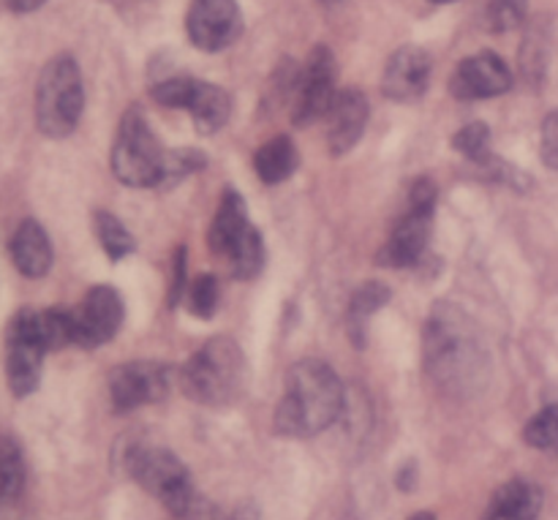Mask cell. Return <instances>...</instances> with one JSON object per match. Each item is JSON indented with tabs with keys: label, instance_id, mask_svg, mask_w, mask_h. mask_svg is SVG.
I'll return each instance as SVG.
<instances>
[{
	"label": "cell",
	"instance_id": "1",
	"mask_svg": "<svg viewBox=\"0 0 558 520\" xmlns=\"http://www.w3.org/2000/svg\"><path fill=\"white\" fill-rule=\"evenodd\" d=\"M423 358L430 379L450 396H474L488 382V352L477 325L458 305L439 303L423 330Z\"/></svg>",
	"mask_w": 558,
	"mask_h": 520
},
{
	"label": "cell",
	"instance_id": "2",
	"mask_svg": "<svg viewBox=\"0 0 558 520\" xmlns=\"http://www.w3.org/2000/svg\"><path fill=\"white\" fill-rule=\"evenodd\" d=\"M343 385L322 360H300L289 368L276 407V431L283 436H316L343 412Z\"/></svg>",
	"mask_w": 558,
	"mask_h": 520
},
{
	"label": "cell",
	"instance_id": "3",
	"mask_svg": "<svg viewBox=\"0 0 558 520\" xmlns=\"http://www.w3.org/2000/svg\"><path fill=\"white\" fill-rule=\"evenodd\" d=\"M248 363L238 341L218 336L207 341L180 371V387L185 396L205 407H227L245 390Z\"/></svg>",
	"mask_w": 558,
	"mask_h": 520
},
{
	"label": "cell",
	"instance_id": "4",
	"mask_svg": "<svg viewBox=\"0 0 558 520\" xmlns=\"http://www.w3.org/2000/svg\"><path fill=\"white\" fill-rule=\"evenodd\" d=\"M85 109L80 65L71 55H58L44 65L36 85V125L49 140H65L80 125Z\"/></svg>",
	"mask_w": 558,
	"mask_h": 520
},
{
	"label": "cell",
	"instance_id": "5",
	"mask_svg": "<svg viewBox=\"0 0 558 520\" xmlns=\"http://www.w3.org/2000/svg\"><path fill=\"white\" fill-rule=\"evenodd\" d=\"M129 474L174 518L189 520L202 510L194 480L174 452L161 447H140L129 456Z\"/></svg>",
	"mask_w": 558,
	"mask_h": 520
},
{
	"label": "cell",
	"instance_id": "6",
	"mask_svg": "<svg viewBox=\"0 0 558 520\" xmlns=\"http://www.w3.org/2000/svg\"><path fill=\"white\" fill-rule=\"evenodd\" d=\"M167 150L153 134L140 107H131L120 120L118 136L112 145L114 178L131 189H156L163 180Z\"/></svg>",
	"mask_w": 558,
	"mask_h": 520
},
{
	"label": "cell",
	"instance_id": "7",
	"mask_svg": "<svg viewBox=\"0 0 558 520\" xmlns=\"http://www.w3.org/2000/svg\"><path fill=\"white\" fill-rule=\"evenodd\" d=\"M47 347L38 330V311L22 309L5 327V379L16 398L36 392Z\"/></svg>",
	"mask_w": 558,
	"mask_h": 520
},
{
	"label": "cell",
	"instance_id": "8",
	"mask_svg": "<svg viewBox=\"0 0 558 520\" xmlns=\"http://www.w3.org/2000/svg\"><path fill=\"white\" fill-rule=\"evenodd\" d=\"M436 210V185L428 178L417 180L409 194V210L392 229L390 240L379 251V265L385 267H409L423 256L428 245L430 223Z\"/></svg>",
	"mask_w": 558,
	"mask_h": 520
},
{
	"label": "cell",
	"instance_id": "9",
	"mask_svg": "<svg viewBox=\"0 0 558 520\" xmlns=\"http://www.w3.org/2000/svg\"><path fill=\"white\" fill-rule=\"evenodd\" d=\"M336 58L325 44L308 55L303 69H298L292 85V120L294 125H311L327 118L336 98Z\"/></svg>",
	"mask_w": 558,
	"mask_h": 520
},
{
	"label": "cell",
	"instance_id": "10",
	"mask_svg": "<svg viewBox=\"0 0 558 520\" xmlns=\"http://www.w3.org/2000/svg\"><path fill=\"white\" fill-rule=\"evenodd\" d=\"M172 387V371L169 365L156 363V360H136V363L118 365L109 379V396L118 412H131V409L158 403L167 398Z\"/></svg>",
	"mask_w": 558,
	"mask_h": 520
},
{
	"label": "cell",
	"instance_id": "11",
	"mask_svg": "<svg viewBox=\"0 0 558 520\" xmlns=\"http://www.w3.org/2000/svg\"><path fill=\"white\" fill-rule=\"evenodd\" d=\"M185 31L202 52H221L243 33V14L238 0H191Z\"/></svg>",
	"mask_w": 558,
	"mask_h": 520
},
{
	"label": "cell",
	"instance_id": "12",
	"mask_svg": "<svg viewBox=\"0 0 558 520\" xmlns=\"http://www.w3.org/2000/svg\"><path fill=\"white\" fill-rule=\"evenodd\" d=\"M120 325H123V300H120V294L107 283L87 289L80 309L74 311L76 347H101V343L112 341L118 336Z\"/></svg>",
	"mask_w": 558,
	"mask_h": 520
},
{
	"label": "cell",
	"instance_id": "13",
	"mask_svg": "<svg viewBox=\"0 0 558 520\" xmlns=\"http://www.w3.org/2000/svg\"><path fill=\"white\" fill-rule=\"evenodd\" d=\"M512 87V71L496 52H477L463 58L450 76V93L461 101H483L501 96Z\"/></svg>",
	"mask_w": 558,
	"mask_h": 520
},
{
	"label": "cell",
	"instance_id": "14",
	"mask_svg": "<svg viewBox=\"0 0 558 520\" xmlns=\"http://www.w3.org/2000/svg\"><path fill=\"white\" fill-rule=\"evenodd\" d=\"M430 69H434L430 55L423 47L407 44V47L396 49L390 60H387L385 76H381V90H385L387 98L398 104L417 101L428 90Z\"/></svg>",
	"mask_w": 558,
	"mask_h": 520
},
{
	"label": "cell",
	"instance_id": "15",
	"mask_svg": "<svg viewBox=\"0 0 558 520\" xmlns=\"http://www.w3.org/2000/svg\"><path fill=\"white\" fill-rule=\"evenodd\" d=\"M368 118V98L360 87H343L336 93L330 112H327V145H330L332 156H343L357 145Z\"/></svg>",
	"mask_w": 558,
	"mask_h": 520
},
{
	"label": "cell",
	"instance_id": "16",
	"mask_svg": "<svg viewBox=\"0 0 558 520\" xmlns=\"http://www.w3.org/2000/svg\"><path fill=\"white\" fill-rule=\"evenodd\" d=\"M180 109L191 114L199 134H218L227 125L229 114H232V98L223 87L189 76L183 107Z\"/></svg>",
	"mask_w": 558,
	"mask_h": 520
},
{
	"label": "cell",
	"instance_id": "17",
	"mask_svg": "<svg viewBox=\"0 0 558 520\" xmlns=\"http://www.w3.org/2000/svg\"><path fill=\"white\" fill-rule=\"evenodd\" d=\"M11 262L16 270L25 278H41L47 276L52 267V243H49L47 232L38 221L25 218L11 234Z\"/></svg>",
	"mask_w": 558,
	"mask_h": 520
},
{
	"label": "cell",
	"instance_id": "18",
	"mask_svg": "<svg viewBox=\"0 0 558 520\" xmlns=\"http://www.w3.org/2000/svg\"><path fill=\"white\" fill-rule=\"evenodd\" d=\"M248 227L251 221H248V207H245V199L238 194V191L227 189L223 191V199L221 205H218L216 216H213L210 234H207L210 251H216V254L221 256H229Z\"/></svg>",
	"mask_w": 558,
	"mask_h": 520
},
{
	"label": "cell",
	"instance_id": "19",
	"mask_svg": "<svg viewBox=\"0 0 558 520\" xmlns=\"http://www.w3.org/2000/svg\"><path fill=\"white\" fill-rule=\"evenodd\" d=\"M543 510V494L529 480H510L490 499L483 520H537Z\"/></svg>",
	"mask_w": 558,
	"mask_h": 520
},
{
	"label": "cell",
	"instance_id": "20",
	"mask_svg": "<svg viewBox=\"0 0 558 520\" xmlns=\"http://www.w3.org/2000/svg\"><path fill=\"white\" fill-rule=\"evenodd\" d=\"M300 156H298V147L289 136H272L270 142L259 147L254 153V169L259 174L262 183L267 185H278L283 180H289L298 169Z\"/></svg>",
	"mask_w": 558,
	"mask_h": 520
},
{
	"label": "cell",
	"instance_id": "21",
	"mask_svg": "<svg viewBox=\"0 0 558 520\" xmlns=\"http://www.w3.org/2000/svg\"><path fill=\"white\" fill-rule=\"evenodd\" d=\"M390 300V289L379 281H368L354 292L352 305H349V316H347V327L349 336L357 347H363L365 341V325H368L371 316L381 309V305Z\"/></svg>",
	"mask_w": 558,
	"mask_h": 520
},
{
	"label": "cell",
	"instance_id": "22",
	"mask_svg": "<svg viewBox=\"0 0 558 520\" xmlns=\"http://www.w3.org/2000/svg\"><path fill=\"white\" fill-rule=\"evenodd\" d=\"M25 488V458L11 436H0V501H14Z\"/></svg>",
	"mask_w": 558,
	"mask_h": 520
},
{
	"label": "cell",
	"instance_id": "23",
	"mask_svg": "<svg viewBox=\"0 0 558 520\" xmlns=\"http://www.w3.org/2000/svg\"><path fill=\"white\" fill-rule=\"evenodd\" d=\"M227 259L232 262L234 276L243 278V281L259 276L262 267H265V240H262L259 229H245V234L238 240V245H234Z\"/></svg>",
	"mask_w": 558,
	"mask_h": 520
},
{
	"label": "cell",
	"instance_id": "24",
	"mask_svg": "<svg viewBox=\"0 0 558 520\" xmlns=\"http://www.w3.org/2000/svg\"><path fill=\"white\" fill-rule=\"evenodd\" d=\"M93 229H96L98 243H101V249L107 251V256L112 262H120L123 256H129L134 251V238H131L129 229L112 213H96Z\"/></svg>",
	"mask_w": 558,
	"mask_h": 520
},
{
	"label": "cell",
	"instance_id": "25",
	"mask_svg": "<svg viewBox=\"0 0 558 520\" xmlns=\"http://www.w3.org/2000/svg\"><path fill=\"white\" fill-rule=\"evenodd\" d=\"M38 330H41L47 352L71 347V343H76L74 311H63V309L38 311Z\"/></svg>",
	"mask_w": 558,
	"mask_h": 520
},
{
	"label": "cell",
	"instance_id": "26",
	"mask_svg": "<svg viewBox=\"0 0 558 520\" xmlns=\"http://www.w3.org/2000/svg\"><path fill=\"white\" fill-rule=\"evenodd\" d=\"M523 439L534 450H556L558 447V403L534 414L523 428Z\"/></svg>",
	"mask_w": 558,
	"mask_h": 520
},
{
	"label": "cell",
	"instance_id": "27",
	"mask_svg": "<svg viewBox=\"0 0 558 520\" xmlns=\"http://www.w3.org/2000/svg\"><path fill=\"white\" fill-rule=\"evenodd\" d=\"M452 147H456L461 156H466L469 161L485 164L490 161V129L485 123H469L452 136Z\"/></svg>",
	"mask_w": 558,
	"mask_h": 520
},
{
	"label": "cell",
	"instance_id": "28",
	"mask_svg": "<svg viewBox=\"0 0 558 520\" xmlns=\"http://www.w3.org/2000/svg\"><path fill=\"white\" fill-rule=\"evenodd\" d=\"M529 0H488L485 9V20L494 33L515 31L523 20H526Z\"/></svg>",
	"mask_w": 558,
	"mask_h": 520
},
{
	"label": "cell",
	"instance_id": "29",
	"mask_svg": "<svg viewBox=\"0 0 558 520\" xmlns=\"http://www.w3.org/2000/svg\"><path fill=\"white\" fill-rule=\"evenodd\" d=\"M218 298H221V289L213 276H196L194 281H189V309L199 319H210L216 314Z\"/></svg>",
	"mask_w": 558,
	"mask_h": 520
},
{
	"label": "cell",
	"instance_id": "30",
	"mask_svg": "<svg viewBox=\"0 0 558 520\" xmlns=\"http://www.w3.org/2000/svg\"><path fill=\"white\" fill-rule=\"evenodd\" d=\"M205 169V156L199 150H167V164H163L161 185H174L189 174Z\"/></svg>",
	"mask_w": 558,
	"mask_h": 520
},
{
	"label": "cell",
	"instance_id": "31",
	"mask_svg": "<svg viewBox=\"0 0 558 520\" xmlns=\"http://www.w3.org/2000/svg\"><path fill=\"white\" fill-rule=\"evenodd\" d=\"M543 161L548 164L550 169H558V109L550 112L543 123Z\"/></svg>",
	"mask_w": 558,
	"mask_h": 520
},
{
	"label": "cell",
	"instance_id": "32",
	"mask_svg": "<svg viewBox=\"0 0 558 520\" xmlns=\"http://www.w3.org/2000/svg\"><path fill=\"white\" fill-rule=\"evenodd\" d=\"M185 289V251L180 249L178 256H174V278H172V294H169V303H178L180 294Z\"/></svg>",
	"mask_w": 558,
	"mask_h": 520
},
{
	"label": "cell",
	"instance_id": "33",
	"mask_svg": "<svg viewBox=\"0 0 558 520\" xmlns=\"http://www.w3.org/2000/svg\"><path fill=\"white\" fill-rule=\"evenodd\" d=\"M5 5H9L11 11H16V14H27V11H36L41 9L47 0H3Z\"/></svg>",
	"mask_w": 558,
	"mask_h": 520
},
{
	"label": "cell",
	"instance_id": "34",
	"mask_svg": "<svg viewBox=\"0 0 558 520\" xmlns=\"http://www.w3.org/2000/svg\"><path fill=\"white\" fill-rule=\"evenodd\" d=\"M409 520H436V518L430 516V512H417V516H412Z\"/></svg>",
	"mask_w": 558,
	"mask_h": 520
},
{
	"label": "cell",
	"instance_id": "35",
	"mask_svg": "<svg viewBox=\"0 0 558 520\" xmlns=\"http://www.w3.org/2000/svg\"><path fill=\"white\" fill-rule=\"evenodd\" d=\"M430 3H439V5H445V3H458V0H430Z\"/></svg>",
	"mask_w": 558,
	"mask_h": 520
},
{
	"label": "cell",
	"instance_id": "36",
	"mask_svg": "<svg viewBox=\"0 0 558 520\" xmlns=\"http://www.w3.org/2000/svg\"><path fill=\"white\" fill-rule=\"evenodd\" d=\"M325 3H336V0H325Z\"/></svg>",
	"mask_w": 558,
	"mask_h": 520
}]
</instances>
